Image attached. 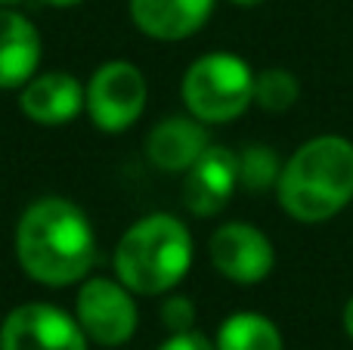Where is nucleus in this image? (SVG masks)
Here are the masks:
<instances>
[{
  "label": "nucleus",
  "instance_id": "obj_1",
  "mask_svg": "<svg viewBox=\"0 0 353 350\" xmlns=\"http://www.w3.org/2000/svg\"><path fill=\"white\" fill-rule=\"evenodd\" d=\"M16 260L50 289L87 279L97 264V236L87 214L59 196L31 202L16 223Z\"/></svg>",
  "mask_w": 353,
  "mask_h": 350
},
{
  "label": "nucleus",
  "instance_id": "obj_2",
  "mask_svg": "<svg viewBox=\"0 0 353 350\" xmlns=\"http://www.w3.org/2000/svg\"><path fill=\"white\" fill-rule=\"evenodd\" d=\"M279 208L298 223H323L353 202V143L323 134L301 143L276 183Z\"/></svg>",
  "mask_w": 353,
  "mask_h": 350
},
{
  "label": "nucleus",
  "instance_id": "obj_3",
  "mask_svg": "<svg viewBox=\"0 0 353 350\" xmlns=\"http://www.w3.org/2000/svg\"><path fill=\"white\" fill-rule=\"evenodd\" d=\"M112 264L134 295H168L192 267V236L174 214H149L128 227Z\"/></svg>",
  "mask_w": 353,
  "mask_h": 350
},
{
  "label": "nucleus",
  "instance_id": "obj_4",
  "mask_svg": "<svg viewBox=\"0 0 353 350\" xmlns=\"http://www.w3.org/2000/svg\"><path fill=\"white\" fill-rule=\"evenodd\" d=\"M183 103L205 124H226L254 105V72L236 53H205L183 74Z\"/></svg>",
  "mask_w": 353,
  "mask_h": 350
},
{
  "label": "nucleus",
  "instance_id": "obj_5",
  "mask_svg": "<svg viewBox=\"0 0 353 350\" xmlns=\"http://www.w3.org/2000/svg\"><path fill=\"white\" fill-rule=\"evenodd\" d=\"M146 96L149 87L140 68L134 62L115 59L93 72L90 84L84 87V109L99 130L121 134L140 121Z\"/></svg>",
  "mask_w": 353,
  "mask_h": 350
},
{
  "label": "nucleus",
  "instance_id": "obj_6",
  "mask_svg": "<svg viewBox=\"0 0 353 350\" xmlns=\"http://www.w3.org/2000/svg\"><path fill=\"white\" fill-rule=\"evenodd\" d=\"M74 320L90 341L103 347H118L134 338L140 313H137L134 291L128 285H121L118 279L90 276L78 291Z\"/></svg>",
  "mask_w": 353,
  "mask_h": 350
},
{
  "label": "nucleus",
  "instance_id": "obj_7",
  "mask_svg": "<svg viewBox=\"0 0 353 350\" xmlns=\"http://www.w3.org/2000/svg\"><path fill=\"white\" fill-rule=\"evenodd\" d=\"M208 254H211L214 270L236 285L263 282L276 267L273 242L267 239L263 229L245 220H232L214 229L211 242H208Z\"/></svg>",
  "mask_w": 353,
  "mask_h": 350
},
{
  "label": "nucleus",
  "instance_id": "obj_8",
  "mask_svg": "<svg viewBox=\"0 0 353 350\" xmlns=\"http://www.w3.org/2000/svg\"><path fill=\"white\" fill-rule=\"evenodd\" d=\"M78 320L53 304H22L0 329V350H87Z\"/></svg>",
  "mask_w": 353,
  "mask_h": 350
},
{
  "label": "nucleus",
  "instance_id": "obj_9",
  "mask_svg": "<svg viewBox=\"0 0 353 350\" xmlns=\"http://www.w3.org/2000/svg\"><path fill=\"white\" fill-rule=\"evenodd\" d=\"M239 186V158L226 146H208L183 177V205L195 217H214Z\"/></svg>",
  "mask_w": 353,
  "mask_h": 350
},
{
  "label": "nucleus",
  "instance_id": "obj_10",
  "mask_svg": "<svg viewBox=\"0 0 353 350\" xmlns=\"http://www.w3.org/2000/svg\"><path fill=\"white\" fill-rule=\"evenodd\" d=\"M211 146L208 136V124L199 118H165L159 121L146 136V155L159 171L168 174H186L195 161L201 158V152Z\"/></svg>",
  "mask_w": 353,
  "mask_h": 350
},
{
  "label": "nucleus",
  "instance_id": "obj_11",
  "mask_svg": "<svg viewBox=\"0 0 353 350\" xmlns=\"http://www.w3.org/2000/svg\"><path fill=\"white\" fill-rule=\"evenodd\" d=\"M19 109L34 124L59 127V124H68L72 118L81 115V109H84V87L65 72L34 74L22 87Z\"/></svg>",
  "mask_w": 353,
  "mask_h": 350
},
{
  "label": "nucleus",
  "instance_id": "obj_12",
  "mask_svg": "<svg viewBox=\"0 0 353 350\" xmlns=\"http://www.w3.org/2000/svg\"><path fill=\"white\" fill-rule=\"evenodd\" d=\"M41 65V34L12 6H0V90L25 87Z\"/></svg>",
  "mask_w": 353,
  "mask_h": 350
},
{
  "label": "nucleus",
  "instance_id": "obj_13",
  "mask_svg": "<svg viewBox=\"0 0 353 350\" xmlns=\"http://www.w3.org/2000/svg\"><path fill=\"white\" fill-rule=\"evenodd\" d=\"M214 0H130V19L146 37L183 41L211 19Z\"/></svg>",
  "mask_w": 353,
  "mask_h": 350
},
{
  "label": "nucleus",
  "instance_id": "obj_14",
  "mask_svg": "<svg viewBox=\"0 0 353 350\" xmlns=\"http://www.w3.org/2000/svg\"><path fill=\"white\" fill-rule=\"evenodd\" d=\"M214 347L217 350H285V341H282L279 326L270 316L242 310V313H232L223 320Z\"/></svg>",
  "mask_w": 353,
  "mask_h": 350
},
{
  "label": "nucleus",
  "instance_id": "obj_15",
  "mask_svg": "<svg viewBox=\"0 0 353 350\" xmlns=\"http://www.w3.org/2000/svg\"><path fill=\"white\" fill-rule=\"evenodd\" d=\"M301 96V81L288 68H263L254 74V105L263 112H288Z\"/></svg>",
  "mask_w": 353,
  "mask_h": 350
},
{
  "label": "nucleus",
  "instance_id": "obj_16",
  "mask_svg": "<svg viewBox=\"0 0 353 350\" xmlns=\"http://www.w3.org/2000/svg\"><path fill=\"white\" fill-rule=\"evenodd\" d=\"M236 158H239V186H245L251 192L276 189L282 174V161L276 155V149L257 143V146L242 149V155H236Z\"/></svg>",
  "mask_w": 353,
  "mask_h": 350
},
{
  "label": "nucleus",
  "instance_id": "obj_17",
  "mask_svg": "<svg viewBox=\"0 0 353 350\" xmlns=\"http://www.w3.org/2000/svg\"><path fill=\"white\" fill-rule=\"evenodd\" d=\"M161 322L168 332H189L195 326V304L183 295H171L161 304Z\"/></svg>",
  "mask_w": 353,
  "mask_h": 350
},
{
  "label": "nucleus",
  "instance_id": "obj_18",
  "mask_svg": "<svg viewBox=\"0 0 353 350\" xmlns=\"http://www.w3.org/2000/svg\"><path fill=\"white\" fill-rule=\"evenodd\" d=\"M159 350H217V347H214L201 332L189 329V332H174Z\"/></svg>",
  "mask_w": 353,
  "mask_h": 350
},
{
  "label": "nucleus",
  "instance_id": "obj_19",
  "mask_svg": "<svg viewBox=\"0 0 353 350\" xmlns=\"http://www.w3.org/2000/svg\"><path fill=\"white\" fill-rule=\"evenodd\" d=\"M341 322H344V332H347V338L353 341V298L347 304H344V316H341Z\"/></svg>",
  "mask_w": 353,
  "mask_h": 350
},
{
  "label": "nucleus",
  "instance_id": "obj_20",
  "mask_svg": "<svg viewBox=\"0 0 353 350\" xmlns=\"http://www.w3.org/2000/svg\"><path fill=\"white\" fill-rule=\"evenodd\" d=\"M50 6H59V10H65V6H78V3H84V0H47Z\"/></svg>",
  "mask_w": 353,
  "mask_h": 350
},
{
  "label": "nucleus",
  "instance_id": "obj_21",
  "mask_svg": "<svg viewBox=\"0 0 353 350\" xmlns=\"http://www.w3.org/2000/svg\"><path fill=\"white\" fill-rule=\"evenodd\" d=\"M230 3H236V6H261L263 0H230Z\"/></svg>",
  "mask_w": 353,
  "mask_h": 350
},
{
  "label": "nucleus",
  "instance_id": "obj_22",
  "mask_svg": "<svg viewBox=\"0 0 353 350\" xmlns=\"http://www.w3.org/2000/svg\"><path fill=\"white\" fill-rule=\"evenodd\" d=\"M19 0H0V6H16Z\"/></svg>",
  "mask_w": 353,
  "mask_h": 350
}]
</instances>
